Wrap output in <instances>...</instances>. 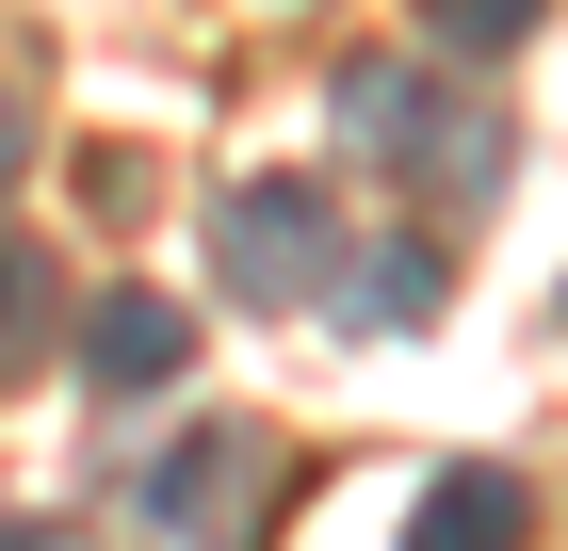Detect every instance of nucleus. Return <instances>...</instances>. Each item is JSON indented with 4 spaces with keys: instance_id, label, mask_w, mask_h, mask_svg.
Wrapping results in <instances>:
<instances>
[{
    "instance_id": "1",
    "label": "nucleus",
    "mask_w": 568,
    "mask_h": 551,
    "mask_svg": "<svg viewBox=\"0 0 568 551\" xmlns=\"http://www.w3.org/2000/svg\"><path fill=\"white\" fill-rule=\"evenodd\" d=\"M325 114H342V146L357 163H390L406 195H438V212H471V195H504V114H487L455 65H342L325 82Z\"/></svg>"
},
{
    "instance_id": "2",
    "label": "nucleus",
    "mask_w": 568,
    "mask_h": 551,
    "mask_svg": "<svg viewBox=\"0 0 568 551\" xmlns=\"http://www.w3.org/2000/svg\"><path fill=\"white\" fill-rule=\"evenodd\" d=\"M325 259H342V195L325 178H227L212 195V276H227V308H308L325 293Z\"/></svg>"
},
{
    "instance_id": "3",
    "label": "nucleus",
    "mask_w": 568,
    "mask_h": 551,
    "mask_svg": "<svg viewBox=\"0 0 568 551\" xmlns=\"http://www.w3.org/2000/svg\"><path fill=\"white\" fill-rule=\"evenodd\" d=\"M276 438L261 422H195V438H163L146 455V535L163 551H261V519H276Z\"/></svg>"
},
{
    "instance_id": "4",
    "label": "nucleus",
    "mask_w": 568,
    "mask_h": 551,
    "mask_svg": "<svg viewBox=\"0 0 568 551\" xmlns=\"http://www.w3.org/2000/svg\"><path fill=\"white\" fill-rule=\"evenodd\" d=\"M438 293H455V259H438V244H342V259H325V308H342L357 340H423Z\"/></svg>"
},
{
    "instance_id": "5",
    "label": "nucleus",
    "mask_w": 568,
    "mask_h": 551,
    "mask_svg": "<svg viewBox=\"0 0 568 551\" xmlns=\"http://www.w3.org/2000/svg\"><path fill=\"white\" fill-rule=\"evenodd\" d=\"M406 551H536V487H520V470H438V487H423V503H406Z\"/></svg>"
},
{
    "instance_id": "6",
    "label": "nucleus",
    "mask_w": 568,
    "mask_h": 551,
    "mask_svg": "<svg viewBox=\"0 0 568 551\" xmlns=\"http://www.w3.org/2000/svg\"><path fill=\"white\" fill-rule=\"evenodd\" d=\"M179 357H195L179 293H98V325H82V374L98 389H179Z\"/></svg>"
},
{
    "instance_id": "7",
    "label": "nucleus",
    "mask_w": 568,
    "mask_h": 551,
    "mask_svg": "<svg viewBox=\"0 0 568 551\" xmlns=\"http://www.w3.org/2000/svg\"><path fill=\"white\" fill-rule=\"evenodd\" d=\"M33 340H49V259L0 227V374H33Z\"/></svg>"
},
{
    "instance_id": "8",
    "label": "nucleus",
    "mask_w": 568,
    "mask_h": 551,
    "mask_svg": "<svg viewBox=\"0 0 568 551\" xmlns=\"http://www.w3.org/2000/svg\"><path fill=\"white\" fill-rule=\"evenodd\" d=\"M536 17H552V0H423V33L455 49V65H487V49H520Z\"/></svg>"
},
{
    "instance_id": "9",
    "label": "nucleus",
    "mask_w": 568,
    "mask_h": 551,
    "mask_svg": "<svg viewBox=\"0 0 568 551\" xmlns=\"http://www.w3.org/2000/svg\"><path fill=\"white\" fill-rule=\"evenodd\" d=\"M0 551H98L82 519H0Z\"/></svg>"
},
{
    "instance_id": "10",
    "label": "nucleus",
    "mask_w": 568,
    "mask_h": 551,
    "mask_svg": "<svg viewBox=\"0 0 568 551\" xmlns=\"http://www.w3.org/2000/svg\"><path fill=\"white\" fill-rule=\"evenodd\" d=\"M0 178H17V82H0Z\"/></svg>"
}]
</instances>
